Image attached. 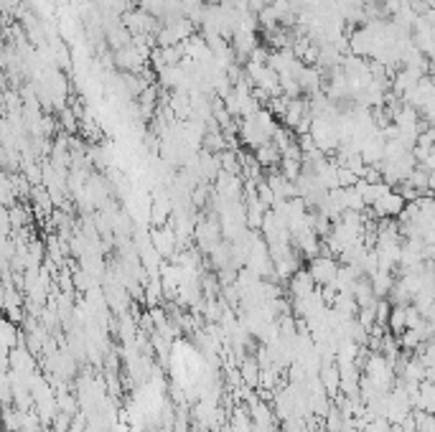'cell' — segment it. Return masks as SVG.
Segmentation results:
<instances>
[{
	"label": "cell",
	"instance_id": "6da1fadb",
	"mask_svg": "<svg viewBox=\"0 0 435 432\" xmlns=\"http://www.w3.org/2000/svg\"><path fill=\"white\" fill-rule=\"evenodd\" d=\"M311 138L316 142V148L324 153V150H336L341 145V133L339 127L333 125L331 120H313V127H311Z\"/></svg>",
	"mask_w": 435,
	"mask_h": 432
},
{
	"label": "cell",
	"instance_id": "7a4b0ae2",
	"mask_svg": "<svg viewBox=\"0 0 435 432\" xmlns=\"http://www.w3.org/2000/svg\"><path fill=\"white\" fill-rule=\"evenodd\" d=\"M405 206H407V201H405L402 194H400V191H389L387 196L380 198V201L372 206V212L377 214L380 219H389V216H400V214L405 212Z\"/></svg>",
	"mask_w": 435,
	"mask_h": 432
},
{
	"label": "cell",
	"instance_id": "3957f363",
	"mask_svg": "<svg viewBox=\"0 0 435 432\" xmlns=\"http://www.w3.org/2000/svg\"><path fill=\"white\" fill-rule=\"evenodd\" d=\"M311 275H313V280L321 285H333V280H336V275H339V265L333 262L328 254L326 257H313V262H311Z\"/></svg>",
	"mask_w": 435,
	"mask_h": 432
},
{
	"label": "cell",
	"instance_id": "277c9868",
	"mask_svg": "<svg viewBox=\"0 0 435 432\" xmlns=\"http://www.w3.org/2000/svg\"><path fill=\"white\" fill-rule=\"evenodd\" d=\"M153 244H156V252H158V254H168V252L174 250V234H171V232H158L156 239H153Z\"/></svg>",
	"mask_w": 435,
	"mask_h": 432
},
{
	"label": "cell",
	"instance_id": "5b68a950",
	"mask_svg": "<svg viewBox=\"0 0 435 432\" xmlns=\"http://www.w3.org/2000/svg\"><path fill=\"white\" fill-rule=\"evenodd\" d=\"M402 8H405L402 0H382V10H385L387 16H392V18H395Z\"/></svg>",
	"mask_w": 435,
	"mask_h": 432
},
{
	"label": "cell",
	"instance_id": "8992f818",
	"mask_svg": "<svg viewBox=\"0 0 435 432\" xmlns=\"http://www.w3.org/2000/svg\"><path fill=\"white\" fill-rule=\"evenodd\" d=\"M140 3H142V0H140Z\"/></svg>",
	"mask_w": 435,
	"mask_h": 432
}]
</instances>
